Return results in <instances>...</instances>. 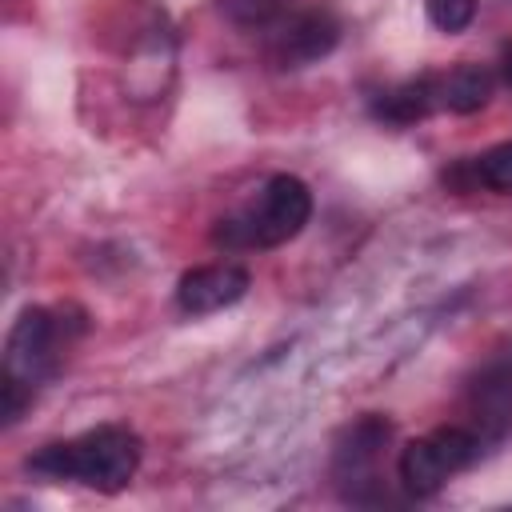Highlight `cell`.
Returning a JSON list of instances; mask_svg holds the SVG:
<instances>
[{
    "label": "cell",
    "instance_id": "obj_12",
    "mask_svg": "<svg viewBox=\"0 0 512 512\" xmlns=\"http://www.w3.org/2000/svg\"><path fill=\"white\" fill-rule=\"evenodd\" d=\"M428 8V20L440 28V32H464L476 16V0H424Z\"/></svg>",
    "mask_w": 512,
    "mask_h": 512
},
{
    "label": "cell",
    "instance_id": "obj_13",
    "mask_svg": "<svg viewBox=\"0 0 512 512\" xmlns=\"http://www.w3.org/2000/svg\"><path fill=\"white\" fill-rule=\"evenodd\" d=\"M32 396H36V388H28L12 376H0V416H4V424H16L24 416V408L32 404Z\"/></svg>",
    "mask_w": 512,
    "mask_h": 512
},
{
    "label": "cell",
    "instance_id": "obj_1",
    "mask_svg": "<svg viewBox=\"0 0 512 512\" xmlns=\"http://www.w3.org/2000/svg\"><path fill=\"white\" fill-rule=\"evenodd\" d=\"M140 436L124 424H100L88 428L72 440H52L44 448H36L24 468L40 480L52 484H84L96 492H120L132 484L136 468H140Z\"/></svg>",
    "mask_w": 512,
    "mask_h": 512
},
{
    "label": "cell",
    "instance_id": "obj_4",
    "mask_svg": "<svg viewBox=\"0 0 512 512\" xmlns=\"http://www.w3.org/2000/svg\"><path fill=\"white\" fill-rule=\"evenodd\" d=\"M260 32L264 52L276 68H304L336 48L340 20L328 4H280V12Z\"/></svg>",
    "mask_w": 512,
    "mask_h": 512
},
{
    "label": "cell",
    "instance_id": "obj_10",
    "mask_svg": "<svg viewBox=\"0 0 512 512\" xmlns=\"http://www.w3.org/2000/svg\"><path fill=\"white\" fill-rule=\"evenodd\" d=\"M436 92H440V108H448L456 116H468V112H480L492 100L496 76L484 64H456L444 76H436Z\"/></svg>",
    "mask_w": 512,
    "mask_h": 512
},
{
    "label": "cell",
    "instance_id": "obj_11",
    "mask_svg": "<svg viewBox=\"0 0 512 512\" xmlns=\"http://www.w3.org/2000/svg\"><path fill=\"white\" fill-rule=\"evenodd\" d=\"M472 408L480 424H508L512 420V364H492L472 384Z\"/></svg>",
    "mask_w": 512,
    "mask_h": 512
},
{
    "label": "cell",
    "instance_id": "obj_6",
    "mask_svg": "<svg viewBox=\"0 0 512 512\" xmlns=\"http://www.w3.org/2000/svg\"><path fill=\"white\" fill-rule=\"evenodd\" d=\"M388 436H392V424L376 412H364L340 428L332 444V480L340 484L344 500H356V504L376 500L372 488L380 484V456Z\"/></svg>",
    "mask_w": 512,
    "mask_h": 512
},
{
    "label": "cell",
    "instance_id": "obj_3",
    "mask_svg": "<svg viewBox=\"0 0 512 512\" xmlns=\"http://www.w3.org/2000/svg\"><path fill=\"white\" fill-rule=\"evenodd\" d=\"M480 456V436L460 424H444L428 436H416L400 448L396 472L408 496H436L456 472Z\"/></svg>",
    "mask_w": 512,
    "mask_h": 512
},
{
    "label": "cell",
    "instance_id": "obj_2",
    "mask_svg": "<svg viewBox=\"0 0 512 512\" xmlns=\"http://www.w3.org/2000/svg\"><path fill=\"white\" fill-rule=\"evenodd\" d=\"M312 220V188L300 176H272L264 188L236 212L212 224V248L220 252H248V248H276L304 232Z\"/></svg>",
    "mask_w": 512,
    "mask_h": 512
},
{
    "label": "cell",
    "instance_id": "obj_9",
    "mask_svg": "<svg viewBox=\"0 0 512 512\" xmlns=\"http://www.w3.org/2000/svg\"><path fill=\"white\" fill-rule=\"evenodd\" d=\"M444 184L464 188V192H472V188H488V192L512 196V140L492 144L488 152L460 160L452 172H444Z\"/></svg>",
    "mask_w": 512,
    "mask_h": 512
},
{
    "label": "cell",
    "instance_id": "obj_14",
    "mask_svg": "<svg viewBox=\"0 0 512 512\" xmlns=\"http://www.w3.org/2000/svg\"><path fill=\"white\" fill-rule=\"evenodd\" d=\"M500 80L512 88V40L500 48Z\"/></svg>",
    "mask_w": 512,
    "mask_h": 512
},
{
    "label": "cell",
    "instance_id": "obj_8",
    "mask_svg": "<svg viewBox=\"0 0 512 512\" xmlns=\"http://www.w3.org/2000/svg\"><path fill=\"white\" fill-rule=\"evenodd\" d=\"M432 108H440V92H436V76L432 72L412 76V80H400V84L384 88L372 100V116L384 120V124H392V128H412Z\"/></svg>",
    "mask_w": 512,
    "mask_h": 512
},
{
    "label": "cell",
    "instance_id": "obj_7",
    "mask_svg": "<svg viewBox=\"0 0 512 512\" xmlns=\"http://www.w3.org/2000/svg\"><path fill=\"white\" fill-rule=\"evenodd\" d=\"M252 276L244 264L220 260V264H196L176 280V304L188 316H212L232 308L244 292H248Z\"/></svg>",
    "mask_w": 512,
    "mask_h": 512
},
{
    "label": "cell",
    "instance_id": "obj_5",
    "mask_svg": "<svg viewBox=\"0 0 512 512\" xmlns=\"http://www.w3.org/2000/svg\"><path fill=\"white\" fill-rule=\"evenodd\" d=\"M68 348V320L52 308H24L4 340V376L36 388L56 376Z\"/></svg>",
    "mask_w": 512,
    "mask_h": 512
}]
</instances>
